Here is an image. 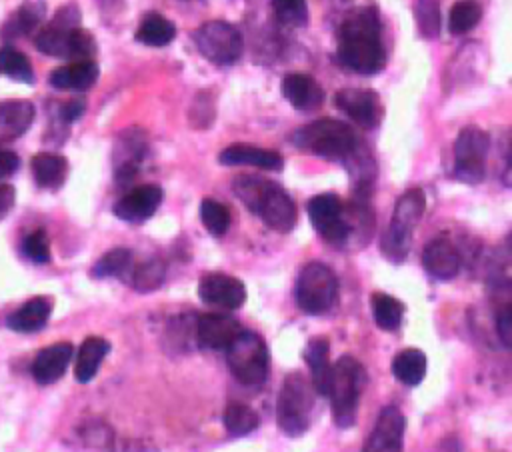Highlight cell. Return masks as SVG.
I'll use <instances>...</instances> for the list:
<instances>
[{
    "mask_svg": "<svg viewBox=\"0 0 512 452\" xmlns=\"http://www.w3.org/2000/svg\"><path fill=\"white\" fill-rule=\"evenodd\" d=\"M338 62L358 74H376L386 64L376 8H356L338 28Z\"/></svg>",
    "mask_w": 512,
    "mask_h": 452,
    "instance_id": "cell-1",
    "label": "cell"
},
{
    "mask_svg": "<svg viewBox=\"0 0 512 452\" xmlns=\"http://www.w3.org/2000/svg\"><path fill=\"white\" fill-rule=\"evenodd\" d=\"M232 190L236 198H240V202L268 228L286 234L296 226V204L280 184L260 176L242 174L234 178Z\"/></svg>",
    "mask_w": 512,
    "mask_h": 452,
    "instance_id": "cell-2",
    "label": "cell"
},
{
    "mask_svg": "<svg viewBox=\"0 0 512 452\" xmlns=\"http://www.w3.org/2000/svg\"><path fill=\"white\" fill-rule=\"evenodd\" d=\"M290 140L296 148L334 162H346L358 148L354 130L348 124L334 118L314 120L294 130Z\"/></svg>",
    "mask_w": 512,
    "mask_h": 452,
    "instance_id": "cell-3",
    "label": "cell"
},
{
    "mask_svg": "<svg viewBox=\"0 0 512 452\" xmlns=\"http://www.w3.org/2000/svg\"><path fill=\"white\" fill-rule=\"evenodd\" d=\"M364 384V366L354 356H340L332 366L328 386V396L332 400V420L338 428H350L356 424Z\"/></svg>",
    "mask_w": 512,
    "mask_h": 452,
    "instance_id": "cell-4",
    "label": "cell"
},
{
    "mask_svg": "<svg viewBox=\"0 0 512 452\" xmlns=\"http://www.w3.org/2000/svg\"><path fill=\"white\" fill-rule=\"evenodd\" d=\"M424 208H426V196L420 188H410L396 200L390 224L380 240V250L390 262L400 264L408 256L410 244H412V232L418 220L422 218Z\"/></svg>",
    "mask_w": 512,
    "mask_h": 452,
    "instance_id": "cell-5",
    "label": "cell"
},
{
    "mask_svg": "<svg viewBox=\"0 0 512 452\" xmlns=\"http://www.w3.org/2000/svg\"><path fill=\"white\" fill-rule=\"evenodd\" d=\"M314 398L316 392L310 378L302 372L286 374L276 402V422L286 436L296 438L310 428Z\"/></svg>",
    "mask_w": 512,
    "mask_h": 452,
    "instance_id": "cell-6",
    "label": "cell"
},
{
    "mask_svg": "<svg viewBox=\"0 0 512 452\" xmlns=\"http://www.w3.org/2000/svg\"><path fill=\"white\" fill-rule=\"evenodd\" d=\"M226 362L234 378L246 386H258L268 376V348L262 336L242 330L226 346Z\"/></svg>",
    "mask_w": 512,
    "mask_h": 452,
    "instance_id": "cell-7",
    "label": "cell"
},
{
    "mask_svg": "<svg viewBox=\"0 0 512 452\" xmlns=\"http://www.w3.org/2000/svg\"><path fill=\"white\" fill-rule=\"evenodd\" d=\"M296 304L306 314L328 312L338 298V278L322 262H308L296 280Z\"/></svg>",
    "mask_w": 512,
    "mask_h": 452,
    "instance_id": "cell-8",
    "label": "cell"
},
{
    "mask_svg": "<svg viewBox=\"0 0 512 452\" xmlns=\"http://www.w3.org/2000/svg\"><path fill=\"white\" fill-rule=\"evenodd\" d=\"M198 52L216 66H232L242 56V34L226 20H208L194 32Z\"/></svg>",
    "mask_w": 512,
    "mask_h": 452,
    "instance_id": "cell-9",
    "label": "cell"
},
{
    "mask_svg": "<svg viewBox=\"0 0 512 452\" xmlns=\"http://www.w3.org/2000/svg\"><path fill=\"white\" fill-rule=\"evenodd\" d=\"M488 150H490L488 132L476 126H468L460 130L454 142V178L466 184H478L484 178Z\"/></svg>",
    "mask_w": 512,
    "mask_h": 452,
    "instance_id": "cell-10",
    "label": "cell"
},
{
    "mask_svg": "<svg viewBox=\"0 0 512 452\" xmlns=\"http://www.w3.org/2000/svg\"><path fill=\"white\" fill-rule=\"evenodd\" d=\"M308 216L316 232L330 244L342 246L350 240V228L344 218V206L336 194L324 192L308 202Z\"/></svg>",
    "mask_w": 512,
    "mask_h": 452,
    "instance_id": "cell-11",
    "label": "cell"
},
{
    "mask_svg": "<svg viewBox=\"0 0 512 452\" xmlns=\"http://www.w3.org/2000/svg\"><path fill=\"white\" fill-rule=\"evenodd\" d=\"M80 26V10L68 4L56 12L52 22L40 30L36 36V48L48 56L68 58L70 36Z\"/></svg>",
    "mask_w": 512,
    "mask_h": 452,
    "instance_id": "cell-12",
    "label": "cell"
},
{
    "mask_svg": "<svg viewBox=\"0 0 512 452\" xmlns=\"http://www.w3.org/2000/svg\"><path fill=\"white\" fill-rule=\"evenodd\" d=\"M406 418L396 406H384L372 432L366 436L362 452H402Z\"/></svg>",
    "mask_w": 512,
    "mask_h": 452,
    "instance_id": "cell-13",
    "label": "cell"
},
{
    "mask_svg": "<svg viewBox=\"0 0 512 452\" xmlns=\"http://www.w3.org/2000/svg\"><path fill=\"white\" fill-rule=\"evenodd\" d=\"M198 296L202 302L210 306H218L224 310H236L246 302V286L222 272L204 274L198 282Z\"/></svg>",
    "mask_w": 512,
    "mask_h": 452,
    "instance_id": "cell-14",
    "label": "cell"
},
{
    "mask_svg": "<svg viewBox=\"0 0 512 452\" xmlns=\"http://www.w3.org/2000/svg\"><path fill=\"white\" fill-rule=\"evenodd\" d=\"M334 106L364 128H374L382 118V104L374 90L342 88L334 94Z\"/></svg>",
    "mask_w": 512,
    "mask_h": 452,
    "instance_id": "cell-15",
    "label": "cell"
},
{
    "mask_svg": "<svg viewBox=\"0 0 512 452\" xmlns=\"http://www.w3.org/2000/svg\"><path fill=\"white\" fill-rule=\"evenodd\" d=\"M162 196H164L162 188L156 184L136 186L134 190H130L126 196H122L116 202L114 214L124 222L140 224V222L148 220L158 210Z\"/></svg>",
    "mask_w": 512,
    "mask_h": 452,
    "instance_id": "cell-16",
    "label": "cell"
},
{
    "mask_svg": "<svg viewBox=\"0 0 512 452\" xmlns=\"http://www.w3.org/2000/svg\"><path fill=\"white\" fill-rule=\"evenodd\" d=\"M242 324L226 314H202L196 322V338L200 346L210 350H226V346L242 332Z\"/></svg>",
    "mask_w": 512,
    "mask_h": 452,
    "instance_id": "cell-17",
    "label": "cell"
},
{
    "mask_svg": "<svg viewBox=\"0 0 512 452\" xmlns=\"http://www.w3.org/2000/svg\"><path fill=\"white\" fill-rule=\"evenodd\" d=\"M422 264L438 280H450L460 272V254L446 238H434L424 246Z\"/></svg>",
    "mask_w": 512,
    "mask_h": 452,
    "instance_id": "cell-18",
    "label": "cell"
},
{
    "mask_svg": "<svg viewBox=\"0 0 512 452\" xmlns=\"http://www.w3.org/2000/svg\"><path fill=\"white\" fill-rule=\"evenodd\" d=\"M72 354H74V348L70 342H58L40 350L32 362L34 380L38 384H52L60 380L72 360Z\"/></svg>",
    "mask_w": 512,
    "mask_h": 452,
    "instance_id": "cell-19",
    "label": "cell"
},
{
    "mask_svg": "<svg viewBox=\"0 0 512 452\" xmlns=\"http://www.w3.org/2000/svg\"><path fill=\"white\" fill-rule=\"evenodd\" d=\"M218 160L224 166L248 164L262 170H282L284 166V158L280 156V152L250 146V144H230L220 152Z\"/></svg>",
    "mask_w": 512,
    "mask_h": 452,
    "instance_id": "cell-20",
    "label": "cell"
},
{
    "mask_svg": "<svg viewBox=\"0 0 512 452\" xmlns=\"http://www.w3.org/2000/svg\"><path fill=\"white\" fill-rule=\"evenodd\" d=\"M282 96L296 110H314L322 104L324 90L310 74L292 72L286 74L282 80Z\"/></svg>",
    "mask_w": 512,
    "mask_h": 452,
    "instance_id": "cell-21",
    "label": "cell"
},
{
    "mask_svg": "<svg viewBox=\"0 0 512 452\" xmlns=\"http://www.w3.org/2000/svg\"><path fill=\"white\" fill-rule=\"evenodd\" d=\"M304 360L310 368V382L316 394L328 396L332 362H330V344L328 338L316 336L304 348Z\"/></svg>",
    "mask_w": 512,
    "mask_h": 452,
    "instance_id": "cell-22",
    "label": "cell"
},
{
    "mask_svg": "<svg viewBox=\"0 0 512 452\" xmlns=\"http://www.w3.org/2000/svg\"><path fill=\"white\" fill-rule=\"evenodd\" d=\"M34 120V104L30 100L0 102V142L22 136Z\"/></svg>",
    "mask_w": 512,
    "mask_h": 452,
    "instance_id": "cell-23",
    "label": "cell"
},
{
    "mask_svg": "<svg viewBox=\"0 0 512 452\" xmlns=\"http://www.w3.org/2000/svg\"><path fill=\"white\" fill-rule=\"evenodd\" d=\"M98 78V66L92 60H84V62H72L66 66H60L56 70H52L50 74V84L54 88H62V90H84L88 86H92Z\"/></svg>",
    "mask_w": 512,
    "mask_h": 452,
    "instance_id": "cell-24",
    "label": "cell"
},
{
    "mask_svg": "<svg viewBox=\"0 0 512 452\" xmlns=\"http://www.w3.org/2000/svg\"><path fill=\"white\" fill-rule=\"evenodd\" d=\"M52 312V302L44 296L30 298L8 318V326L16 332H36L44 328Z\"/></svg>",
    "mask_w": 512,
    "mask_h": 452,
    "instance_id": "cell-25",
    "label": "cell"
},
{
    "mask_svg": "<svg viewBox=\"0 0 512 452\" xmlns=\"http://www.w3.org/2000/svg\"><path fill=\"white\" fill-rule=\"evenodd\" d=\"M108 352H110L108 340H104L100 336H88L82 342L78 356H76V366H74L76 380L82 384L90 382L96 376V372Z\"/></svg>",
    "mask_w": 512,
    "mask_h": 452,
    "instance_id": "cell-26",
    "label": "cell"
},
{
    "mask_svg": "<svg viewBox=\"0 0 512 452\" xmlns=\"http://www.w3.org/2000/svg\"><path fill=\"white\" fill-rule=\"evenodd\" d=\"M32 172L42 188H60L68 174V162L54 152H40L32 158Z\"/></svg>",
    "mask_w": 512,
    "mask_h": 452,
    "instance_id": "cell-27",
    "label": "cell"
},
{
    "mask_svg": "<svg viewBox=\"0 0 512 452\" xmlns=\"http://www.w3.org/2000/svg\"><path fill=\"white\" fill-rule=\"evenodd\" d=\"M174 36H176V26L158 12H148L140 20L138 30L134 34V38L146 46H166L174 40Z\"/></svg>",
    "mask_w": 512,
    "mask_h": 452,
    "instance_id": "cell-28",
    "label": "cell"
},
{
    "mask_svg": "<svg viewBox=\"0 0 512 452\" xmlns=\"http://www.w3.org/2000/svg\"><path fill=\"white\" fill-rule=\"evenodd\" d=\"M426 354L418 348H406L398 352L392 360V372L396 380H400L406 386H416L424 380L426 376Z\"/></svg>",
    "mask_w": 512,
    "mask_h": 452,
    "instance_id": "cell-29",
    "label": "cell"
},
{
    "mask_svg": "<svg viewBox=\"0 0 512 452\" xmlns=\"http://www.w3.org/2000/svg\"><path fill=\"white\" fill-rule=\"evenodd\" d=\"M46 12V4L42 0H34V2H26L22 4L18 10H14V14L6 20L2 34L14 38V36H22V34H30L34 28H38V24L42 22Z\"/></svg>",
    "mask_w": 512,
    "mask_h": 452,
    "instance_id": "cell-30",
    "label": "cell"
},
{
    "mask_svg": "<svg viewBox=\"0 0 512 452\" xmlns=\"http://www.w3.org/2000/svg\"><path fill=\"white\" fill-rule=\"evenodd\" d=\"M222 422H224V428H226L228 434L244 436V434H250L252 430L258 428L260 418H258L256 410H252L248 404H244V402H230L224 408Z\"/></svg>",
    "mask_w": 512,
    "mask_h": 452,
    "instance_id": "cell-31",
    "label": "cell"
},
{
    "mask_svg": "<svg viewBox=\"0 0 512 452\" xmlns=\"http://www.w3.org/2000/svg\"><path fill=\"white\" fill-rule=\"evenodd\" d=\"M372 314L382 330H396L404 316V304L390 294L376 292L372 296Z\"/></svg>",
    "mask_w": 512,
    "mask_h": 452,
    "instance_id": "cell-32",
    "label": "cell"
},
{
    "mask_svg": "<svg viewBox=\"0 0 512 452\" xmlns=\"http://www.w3.org/2000/svg\"><path fill=\"white\" fill-rule=\"evenodd\" d=\"M0 72L18 82H26V84L34 82V70L30 60L26 58V54H22L12 46L0 48Z\"/></svg>",
    "mask_w": 512,
    "mask_h": 452,
    "instance_id": "cell-33",
    "label": "cell"
},
{
    "mask_svg": "<svg viewBox=\"0 0 512 452\" xmlns=\"http://www.w3.org/2000/svg\"><path fill=\"white\" fill-rule=\"evenodd\" d=\"M200 220L212 236H224L230 228V210L214 198H204L200 204Z\"/></svg>",
    "mask_w": 512,
    "mask_h": 452,
    "instance_id": "cell-34",
    "label": "cell"
},
{
    "mask_svg": "<svg viewBox=\"0 0 512 452\" xmlns=\"http://www.w3.org/2000/svg\"><path fill=\"white\" fill-rule=\"evenodd\" d=\"M480 16H482V10L474 0H458L450 8L448 28L452 34H464L478 24Z\"/></svg>",
    "mask_w": 512,
    "mask_h": 452,
    "instance_id": "cell-35",
    "label": "cell"
},
{
    "mask_svg": "<svg viewBox=\"0 0 512 452\" xmlns=\"http://www.w3.org/2000/svg\"><path fill=\"white\" fill-rule=\"evenodd\" d=\"M132 264V252L128 248H112L108 250L94 266V278H108V276H122Z\"/></svg>",
    "mask_w": 512,
    "mask_h": 452,
    "instance_id": "cell-36",
    "label": "cell"
},
{
    "mask_svg": "<svg viewBox=\"0 0 512 452\" xmlns=\"http://www.w3.org/2000/svg\"><path fill=\"white\" fill-rule=\"evenodd\" d=\"M164 262L158 260V258H150L146 262H142L138 268H134L132 272V286L138 290V292H150V290H156L162 280H164Z\"/></svg>",
    "mask_w": 512,
    "mask_h": 452,
    "instance_id": "cell-37",
    "label": "cell"
},
{
    "mask_svg": "<svg viewBox=\"0 0 512 452\" xmlns=\"http://www.w3.org/2000/svg\"><path fill=\"white\" fill-rule=\"evenodd\" d=\"M414 18L422 36L436 38L440 34V8L436 0H414Z\"/></svg>",
    "mask_w": 512,
    "mask_h": 452,
    "instance_id": "cell-38",
    "label": "cell"
},
{
    "mask_svg": "<svg viewBox=\"0 0 512 452\" xmlns=\"http://www.w3.org/2000/svg\"><path fill=\"white\" fill-rule=\"evenodd\" d=\"M274 16L284 26H304L308 22L306 0H270Z\"/></svg>",
    "mask_w": 512,
    "mask_h": 452,
    "instance_id": "cell-39",
    "label": "cell"
},
{
    "mask_svg": "<svg viewBox=\"0 0 512 452\" xmlns=\"http://www.w3.org/2000/svg\"><path fill=\"white\" fill-rule=\"evenodd\" d=\"M96 54V42L94 38L82 30L80 26L72 32L70 36V50H68V58L84 62V60H92V56Z\"/></svg>",
    "mask_w": 512,
    "mask_h": 452,
    "instance_id": "cell-40",
    "label": "cell"
},
{
    "mask_svg": "<svg viewBox=\"0 0 512 452\" xmlns=\"http://www.w3.org/2000/svg\"><path fill=\"white\" fill-rule=\"evenodd\" d=\"M22 248H24V254L36 264H46L50 260V244L44 230H36L28 234Z\"/></svg>",
    "mask_w": 512,
    "mask_h": 452,
    "instance_id": "cell-41",
    "label": "cell"
},
{
    "mask_svg": "<svg viewBox=\"0 0 512 452\" xmlns=\"http://www.w3.org/2000/svg\"><path fill=\"white\" fill-rule=\"evenodd\" d=\"M496 328H498V336L504 342V346H510L512 342V312H510V304H504L498 314H496Z\"/></svg>",
    "mask_w": 512,
    "mask_h": 452,
    "instance_id": "cell-42",
    "label": "cell"
},
{
    "mask_svg": "<svg viewBox=\"0 0 512 452\" xmlns=\"http://www.w3.org/2000/svg\"><path fill=\"white\" fill-rule=\"evenodd\" d=\"M20 158L12 150L0 148V176H10L18 170Z\"/></svg>",
    "mask_w": 512,
    "mask_h": 452,
    "instance_id": "cell-43",
    "label": "cell"
},
{
    "mask_svg": "<svg viewBox=\"0 0 512 452\" xmlns=\"http://www.w3.org/2000/svg\"><path fill=\"white\" fill-rule=\"evenodd\" d=\"M84 108H86L84 100H70V102L62 104L60 116H62V120H66V122H74L76 118H80V116L84 114Z\"/></svg>",
    "mask_w": 512,
    "mask_h": 452,
    "instance_id": "cell-44",
    "label": "cell"
},
{
    "mask_svg": "<svg viewBox=\"0 0 512 452\" xmlns=\"http://www.w3.org/2000/svg\"><path fill=\"white\" fill-rule=\"evenodd\" d=\"M14 188L10 184H0V218H4L14 206Z\"/></svg>",
    "mask_w": 512,
    "mask_h": 452,
    "instance_id": "cell-45",
    "label": "cell"
}]
</instances>
